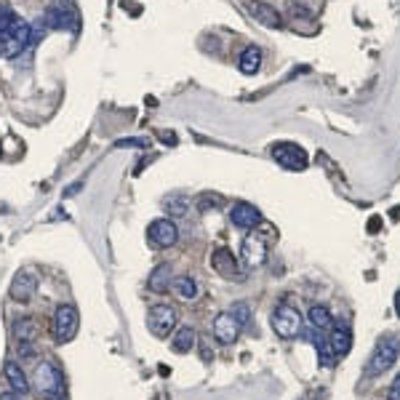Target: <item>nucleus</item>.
Here are the masks:
<instances>
[{"label":"nucleus","mask_w":400,"mask_h":400,"mask_svg":"<svg viewBox=\"0 0 400 400\" xmlns=\"http://www.w3.org/2000/svg\"><path fill=\"white\" fill-rule=\"evenodd\" d=\"M3 373H6V382L11 385V390H14V392L24 395V392L30 390V379H27L24 369H22L16 360H6V366H3Z\"/></svg>","instance_id":"obj_17"},{"label":"nucleus","mask_w":400,"mask_h":400,"mask_svg":"<svg viewBox=\"0 0 400 400\" xmlns=\"http://www.w3.org/2000/svg\"><path fill=\"white\" fill-rule=\"evenodd\" d=\"M195 341H198V334L193 326H179L171 336V347H174V353L184 355V353H193Z\"/></svg>","instance_id":"obj_19"},{"label":"nucleus","mask_w":400,"mask_h":400,"mask_svg":"<svg viewBox=\"0 0 400 400\" xmlns=\"http://www.w3.org/2000/svg\"><path fill=\"white\" fill-rule=\"evenodd\" d=\"M211 267H214V272H219L222 278H237V275H240V272H237L235 253L230 251V249H216V251L211 253Z\"/></svg>","instance_id":"obj_16"},{"label":"nucleus","mask_w":400,"mask_h":400,"mask_svg":"<svg viewBox=\"0 0 400 400\" xmlns=\"http://www.w3.org/2000/svg\"><path fill=\"white\" fill-rule=\"evenodd\" d=\"M249 11H251L253 19H256L262 27H267V30H281V27H283L281 11H278L275 6H269V3L253 0V3H249Z\"/></svg>","instance_id":"obj_13"},{"label":"nucleus","mask_w":400,"mask_h":400,"mask_svg":"<svg viewBox=\"0 0 400 400\" xmlns=\"http://www.w3.org/2000/svg\"><path fill=\"white\" fill-rule=\"evenodd\" d=\"M171 288H174V294H177L179 299H184V302H193V299H198V294H200L198 283H195V278H190V275H179V278H174Z\"/></svg>","instance_id":"obj_23"},{"label":"nucleus","mask_w":400,"mask_h":400,"mask_svg":"<svg viewBox=\"0 0 400 400\" xmlns=\"http://www.w3.org/2000/svg\"><path fill=\"white\" fill-rule=\"evenodd\" d=\"M387 400H400V373H398V379L392 382V387H390V398Z\"/></svg>","instance_id":"obj_29"},{"label":"nucleus","mask_w":400,"mask_h":400,"mask_svg":"<svg viewBox=\"0 0 400 400\" xmlns=\"http://www.w3.org/2000/svg\"><path fill=\"white\" fill-rule=\"evenodd\" d=\"M14 19H16L14 8H11L8 3H0V40H3V35L8 32V27L14 24Z\"/></svg>","instance_id":"obj_26"},{"label":"nucleus","mask_w":400,"mask_h":400,"mask_svg":"<svg viewBox=\"0 0 400 400\" xmlns=\"http://www.w3.org/2000/svg\"><path fill=\"white\" fill-rule=\"evenodd\" d=\"M395 312H398V318H400V291L395 294Z\"/></svg>","instance_id":"obj_33"},{"label":"nucleus","mask_w":400,"mask_h":400,"mask_svg":"<svg viewBox=\"0 0 400 400\" xmlns=\"http://www.w3.org/2000/svg\"><path fill=\"white\" fill-rule=\"evenodd\" d=\"M32 390L38 395H43L48 400H59L61 392H64V379H61V371L51 363V360H43L38 363V369L32 371Z\"/></svg>","instance_id":"obj_1"},{"label":"nucleus","mask_w":400,"mask_h":400,"mask_svg":"<svg viewBox=\"0 0 400 400\" xmlns=\"http://www.w3.org/2000/svg\"><path fill=\"white\" fill-rule=\"evenodd\" d=\"M190 203H193V200H190L187 195H179L177 193V195H168V198H165L163 208L168 211V214H171V219H179V216H184V214L190 211Z\"/></svg>","instance_id":"obj_24"},{"label":"nucleus","mask_w":400,"mask_h":400,"mask_svg":"<svg viewBox=\"0 0 400 400\" xmlns=\"http://www.w3.org/2000/svg\"><path fill=\"white\" fill-rule=\"evenodd\" d=\"M179 240V227L174 219H155L147 227V243L152 249H171Z\"/></svg>","instance_id":"obj_7"},{"label":"nucleus","mask_w":400,"mask_h":400,"mask_svg":"<svg viewBox=\"0 0 400 400\" xmlns=\"http://www.w3.org/2000/svg\"><path fill=\"white\" fill-rule=\"evenodd\" d=\"M0 400H24V395H19V392H14V390H11V392H3V395H0Z\"/></svg>","instance_id":"obj_31"},{"label":"nucleus","mask_w":400,"mask_h":400,"mask_svg":"<svg viewBox=\"0 0 400 400\" xmlns=\"http://www.w3.org/2000/svg\"><path fill=\"white\" fill-rule=\"evenodd\" d=\"M237 67H240V73L243 75L259 73V67H262V48H259V45H249V48L243 51L240 61H237Z\"/></svg>","instance_id":"obj_22"},{"label":"nucleus","mask_w":400,"mask_h":400,"mask_svg":"<svg viewBox=\"0 0 400 400\" xmlns=\"http://www.w3.org/2000/svg\"><path fill=\"white\" fill-rule=\"evenodd\" d=\"M400 357V339L398 336H385L379 339L373 355H371L369 366H366V376L369 379H379L385 371H390L395 366V360Z\"/></svg>","instance_id":"obj_2"},{"label":"nucleus","mask_w":400,"mask_h":400,"mask_svg":"<svg viewBox=\"0 0 400 400\" xmlns=\"http://www.w3.org/2000/svg\"><path fill=\"white\" fill-rule=\"evenodd\" d=\"M227 312L235 318L240 326H249V323H251V307H249L246 302H235V304H232V310H227Z\"/></svg>","instance_id":"obj_25"},{"label":"nucleus","mask_w":400,"mask_h":400,"mask_svg":"<svg viewBox=\"0 0 400 400\" xmlns=\"http://www.w3.org/2000/svg\"><path fill=\"white\" fill-rule=\"evenodd\" d=\"M302 400H307V398H302Z\"/></svg>","instance_id":"obj_34"},{"label":"nucleus","mask_w":400,"mask_h":400,"mask_svg":"<svg viewBox=\"0 0 400 400\" xmlns=\"http://www.w3.org/2000/svg\"><path fill=\"white\" fill-rule=\"evenodd\" d=\"M240 328H243V326L237 323L230 312H219V315L214 318V326H211V331H214L216 341H222V344H235L237 336H240Z\"/></svg>","instance_id":"obj_12"},{"label":"nucleus","mask_w":400,"mask_h":400,"mask_svg":"<svg viewBox=\"0 0 400 400\" xmlns=\"http://www.w3.org/2000/svg\"><path fill=\"white\" fill-rule=\"evenodd\" d=\"M177 307H171V304H165V302H161V304H152L147 312V328L152 331V336H158V339H165L174 328H177Z\"/></svg>","instance_id":"obj_4"},{"label":"nucleus","mask_w":400,"mask_h":400,"mask_svg":"<svg viewBox=\"0 0 400 400\" xmlns=\"http://www.w3.org/2000/svg\"><path fill=\"white\" fill-rule=\"evenodd\" d=\"M240 262L249 269H256L267 262V243L256 235H246L240 243Z\"/></svg>","instance_id":"obj_9"},{"label":"nucleus","mask_w":400,"mask_h":400,"mask_svg":"<svg viewBox=\"0 0 400 400\" xmlns=\"http://www.w3.org/2000/svg\"><path fill=\"white\" fill-rule=\"evenodd\" d=\"M35 353H38L35 344H19V355L22 357H35Z\"/></svg>","instance_id":"obj_28"},{"label":"nucleus","mask_w":400,"mask_h":400,"mask_svg":"<svg viewBox=\"0 0 400 400\" xmlns=\"http://www.w3.org/2000/svg\"><path fill=\"white\" fill-rule=\"evenodd\" d=\"M163 142H165V145H177V136H174V133L165 131V133H163Z\"/></svg>","instance_id":"obj_32"},{"label":"nucleus","mask_w":400,"mask_h":400,"mask_svg":"<svg viewBox=\"0 0 400 400\" xmlns=\"http://www.w3.org/2000/svg\"><path fill=\"white\" fill-rule=\"evenodd\" d=\"M230 222L237 230H253V227L262 224V211L251 206V203H246V200H240V203L230 208Z\"/></svg>","instance_id":"obj_10"},{"label":"nucleus","mask_w":400,"mask_h":400,"mask_svg":"<svg viewBox=\"0 0 400 400\" xmlns=\"http://www.w3.org/2000/svg\"><path fill=\"white\" fill-rule=\"evenodd\" d=\"M77 326H80V318H77V310L73 304H59L57 312H54V339L64 344V341H73L75 334H77Z\"/></svg>","instance_id":"obj_6"},{"label":"nucleus","mask_w":400,"mask_h":400,"mask_svg":"<svg viewBox=\"0 0 400 400\" xmlns=\"http://www.w3.org/2000/svg\"><path fill=\"white\" fill-rule=\"evenodd\" d=\"M302 326H304V320H302V315H299L294 307H288V304H281L278 310L272 312V331L281 336V339H294L302 334Z\"/></svg>","instance_id":"obj_5"},{"label":"nucleus","mask_w":400,"mask_h":400,"mask_svg":"<svg viewBox=\"0 0 400 400\" xmlns=\"http://www.w3.org/2000/svg\"><path fill=\"white\" fill-rule=\"evenodd\" d=\"M43 22H45V27H48V30H75L73 8L61 6V3H51V6H48Z\"/></svg>","instance_id":"obj_14"},{"label":"nucleus","mask_w":400,"mask_h":400,"mask_svg":"<svg viewBox=\"0 0 400 400\" xmlns=\"http://www.w3.org/2000/svg\"><path fill=\"white\" fill-rule=\"evenodd\" d=\"M272 158L278 161V165L288 168V171H304L307 168V152L299 147V145H291V142H281L272 147Z\"/></svg>","instance_id":"obj_8"},{"label":"nucleus","mask_w":400,"mask_h":400,"mask_svg":"<svg viewBox=\"0 0 400 400\" xmlns=\"http://www.w3.org/2000/svg\"><path fill=\"white\" fill-rule=\"evenodd\" d=\"M310 326L312 331H318V334H328L331 326H334V315L328 310L326 304H312L310 307Z\"/></svg>","instance_id":"obj_20"},{"label":"nucleus","mask_w":400,"mask_h":400,"mask_svg":"<svg viewBox=\"0 0 400 400\" xmlns=\"http://www.w3.org/2000/svg\"><path fill=\"white\" fill-rule=\"evenodd\" d=\"M115 147H147V139H120Z\"/></svg>","instance_id":"obj_27"},{"label":"nucleus","mask_w":400,"mask_h":400,"mask_svg":"<svg viewBox=\"0 0 400 400\" xmlns=\"http://www.w3.org/2000/svg\"><path fill=\"white\" fill-rule=\"evenodd\" d=\"M35 291H38V278L32 275L30 269H22L14 278V283H11V299H16V302H30V299L35 297Z\"/></svg>","instance_id":"obj_15"},{"label":"nucleus","mask_w":400,"mask_h":400,"mask_svg":"<svg viewBox=\"0 0 400 400\" xmlns=\"http://www.w3.org/2000/svg\"><path fill=\"white\" fill-rule=\"evenodd\" d=\"M32 45V32H30V22H24V19H19L16 16L14 24L8 27V32L3 35V40H0V57H6V59H16L24 48H30Z\"/></svg>","instance_id":"obj_3"},{"label":"nucleus","mask_w":400,"mask_h":400,"mask_svg":"<svg viewBox=\"0 0 400 400\" xmlns=\"http://www.w3.org/2000/svg\"><path fill=\"white\" fill-rule=\"evenodd\" d=\"M328 350H331V355L334 360H341V357L350 355V350H353V331L347 326H331L328 331Z\"/></svg>","instance_id":"obj_11"},{"label":"nucleus","mask_w":400,"mask_h":400,"mask_svg":"<svg viewBox=\"0 0 400 400\" xmlns=\"http://www.w3.org/2000/svg\"><path fill=\"white\" fill-rule=\"evenodd\" d=\"M379 227H382V219L379 216H371L369 219V232L373 235V232H379Z\"/></svg>","instance_id":"obj_30"},{"label":"nucleus","mask_w":400,"mask_h":400,"mask_svg":"<svg viewBox=\"0 0 400 400\" xmlns=\"http://www.w3.org/2000/svg\"><path fill=\"white\" fill-rule=\"evenodd\" d=\"M59 400H64V398H59Z\"/></svg>","instance_id":"obj_35"},{"label":"nucleus","mask_w":400,"mask_h":400,"mask_svg":"<svg viewBox=\"0 0 400 400\" xmlns=\"http://www.w3.org/2000/svg\"><path fill=\"white\" fill-rule=\"evenodd\" d=\"M171 283H174V272H171V265H165V262H161L149 272V291H155V294H165L171 288Z\"/></svg>","instance_id":"obj_18"},{"label":"nucleus","mask_w":400,"mask_h":400,"mask_svg":"<svg viewBox=\"0 0 400 400\" xmlns=\"http://www.w3.org/2000/svg\"><path fill=\"white\" fill-rule=\"evenodd\" d=\"M38 323L32 320V318H22V320H16L14 323V339L16 344H35L38 341Z\"/></svg>","instance_id":"obj_21"}]
</instances>
